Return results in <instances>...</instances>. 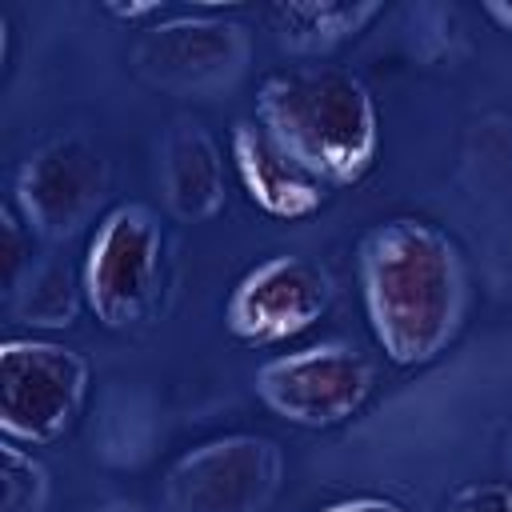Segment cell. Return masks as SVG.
<instances>
[{
    "label": "cell",
    "instance_id": "ba28073f",
    "mask_svg": "<svg viewBox=\"0 0 512 512\" xmlns=\"http://www.w3.org/2000/svg\"><path fill=\"white\" fill-rule=\"evenodd\" d=\"M332 300L328 272L308 256H268L240 276L224 304V324L244 344H276L312 328Z\"/></svg>",
    "mask_w": 512,
    "mask_h": 512
},
{
    "label": "cell",
    "instance_id": "7c38bea8",
    "mask_svg": "<svg viewBox=\"0 0 512 512\" xmlns=\"http://www.w3.org/2000/svg\"><path fill=\"white\" fill-rule=\"evenodd\" d=\"M372 16H380L376 0H280L268 8V24L280 48L296 56H320L356 36Z\"/></svg>",
    "mask_w": 512,
    "mask_h": 512
},
{
    "label": "cell",
    "instance_id": "d6986e66",
    "mask_svg": "<svg viewBox=\"0 0 512 512\" xmlns=\"http://www.w3.org/2000/svg\"><path fill=\"white\" fill-rule=\"evenodd\" d=\"M484 12H488L504 32H512V0H488Z\"/></svg>",
    "mask_w": 512,
    "mask_h": 512
},
{
    "label": "cell",
    "instance_id": "e0dca14e",
    "mask_svg": "<svg viewBox=\"0 0 512 512\" xmlns=\"http://www.w3.org/2000/svg\"><path fill=\"white\" fill-rule=\"evenodd\" d=\"M320 512H404L396 500H380V496H356V500H340V504H328Z\"/></svg>",
    "mask_w": 512,
    "mask_h": 512
},
{
    "label": "cell",
    "instance_id": "9c48e42d",
    "mask_svg": "<svg viewBox=\"0 0 512 512\" xmlns=\"http://www.w3.org/2000/svg\"><path fill=\"white\" fill-rule=\"evenodd\" d=\"M104 156L84 136H60L36 148L16 176V212L40 240H68L104 196Z\"/></svg>",
    "mask_w": 512,
    "mask_h": 512
},
{
    "label": "cell",
    "instance_id": "6da1fadb",
    "mask_svg": "<svg viewBox=\"0 0 512 512\" xmlns=\"http://www.w3.org/2000/svg\"><path fill=\"white\" fill-rule=\"evenodd\" d=\"M360 288L372 336L400 368L436 360L460 328L464 264L436 224L412 216L376 224L360 240Z\"/></svg>",
    "mask_w": 512,
    "mask_h": 512
},
{
    "label": "cell",
    "instance_id": "ac0fdd59",
    "mask_svg": "<svg viewBox=\"0 0 512 512\" xmlns=\"http://www.w3.org/2000/svg\"><path fill=\"white\" fill-rule=\"evenodd\" d=\"M108 12L116 20H128V24H140V20H152V16H164V4H108Z\"/></svg>",
    "mask_w": 512,
    "mask_h": 512
},
{
    "label": "cell",
    "instance_id": "9a60e30c",
    "mask_svg": "<svg viewBox=\"0 0 512 512\" xmlns=\"http://www.w3.org/2000/svg\"><path fill=\"white\" fill-rule=\"evenodd\" d=\"M28 224L20 220L16 204H4L0 208V280H4V292L12 296L24 280V260H28Z\"/></svg>",
    "mask_w": 512,
    "mask_h": 512
},
{
    "label": "cell",
    "instance_id": "5bb4252c",
    "mask_svg": "<svg viewBox=\"0 0 512 512\" xmlns=\"http://www.w3.org/2000/svg\"><path fill=\"white\" fill-rule=\"evenodd\" d=\"M0 488H4V512H40L48 500V472L16 440H4L0 444Z\"/></svg>",
    "mask_w": 512,
    "mask_h": 512
},
{
    "label": "cell",
    "instance_id": "2e32d148",
    "mask_svg": "<svg viewBox=\"0 0 512 512\" xmlns=\"http://www.w3.org/2000/svg\"><path fill=\"white\" fill-rule=\"evenodd\" d=\"M444 512H512V488L508 484H468L448 500Z\"/></svg>",
    "mask_w": 512,
    "mask_h": 512
},
{
    "label": "cell",
    "instance_id": "8992f818",
    "mask_svg": "<svg viewBox=\"0 0 512 512\" xmlns=\"http://www.w3.org/2000/svg\"><path fill=\"white\" fill-rule=\"evenodd\" d=\"M372 368L356 348L312 344L256 368V396L268 412L300 428H332L364 408Z\"/></svg>",
    "mask_w": 512,
    "mask_h": 512
},
{
    "label": "cell",
    "instance_id": "30bf717a",
    "mask_svg": "<svg viewBox=\"0 0 512 512\" xmlns=\"http://www.w3.org/2000/svg\"><path fill=\"white\" fill-rule=\"evenodd\" d=\"M232 160L244 180V192L268 216L300 220L328 200V184L312 176L300 160H292L256 120H240L232 128Z\"/></svg>",
    "mask_w": 512,
    "mask_h": 512
},
{
    "label": "cell",
    "instance_id": "277c9868",
    "mask_svg": "<svg viewBox=\"0 0 512 512\" xmlns=\"http://www.w3.org/2000/svg\"><path fill=\"white\" fill-rule=\"evenodd\" d=\"M88 364L52 340L0 344V428L16 444H52L84 404Z\"/></svg>",
    "mask_w": 512,
    "mask_h": 512
},
{
    "label": "cell",
    "instance_id": "7a4b0ae2",
    "mask_svg": "<svg viewBox=\"0 0 512 512\" xmlns=\"http://www.w3.org/2000/svg\"><path fill=\"white\" fill-rule=\"evenodd\" d=\"M256 124L328 188L356 184L376 156V104L340 68H284L256 88Z\"/></svg>",
    "mask_w": 512,
    "mask_h": 512
},
{
    "label": "cell",
    "instance_id": "8fae6325",
    "mask_svg": "<svg viewBox=\"0 0 512 512\" xmlns=\"http://www.w3.org/2000/svg\"><path fill=\"white\" fill-rule=\"evenodd\" d=\"M164 196L188 224L212 220L224 208V160L196 120H180L164 140Z\"/></svg>",
    "mask_w": 512,
    "mask_h": 512
},
{
    "label": "cell",
    "instance_id": "5b68a950",
    "mask_svg": "<svg viewBox=\"0 0 512 512\" xmlns=\"http://www.w3.org/2000/svg\"><path fill=\"white\" fill-rule=\"evenodd\" d=\"M284 480V456L264 436H220L184 452L164 476L168 512H264Z\"/></svg>",
    "mask_w": 512,
    "mask_h": 512
},
{
    "label": "cell",
    "instance_id": "4fadbf2b",
    "mask_svg": "<svg viewBox=\"0 0 512 512\" xmlns=\"http://www.w3.org/2000/svg\"><path fill=\"white\" fill-rule=\"evenodd\" d=\"M80 288H84V280H76L68 260H48L20 280V288L12 292V312L24 324L68 328L80 308Z\"/></svg>",
    "mask_w": 512,
    "mask_h": 512
},
{
    "label": "cell",
    "instance_id": "52a82bcc",
    "mask_svg": "<svg viewBox=\"0 0 512 512\" xmlns=\"http://www.w3.org/2000/svg\"><path fill=\"white\" fill-rule=\"evenodd\" d=\"M248 52L252 40L244 24L216 16H176L140 32L132 68L164 92L208 96L244 76Z\"/></svg>",
    "mask_w": 512,
    "mask_h": 512
},
{
    "label": "cell",
    "instance_id": "3957f363",
    "mask_svg": "<svg viewBox=\"0 0 512 512\" xmlns=\"http://www.w3.org/2000/svg\"><path fill=\"white\" fill-rule=\"evenodd\" d=\"M160 252L164 232L148 204H120L96 224L80 280L84 300L104 328H132L152 312L160 288Z\"/></svg>",
    "mask_w": 512,
    "mask_h": 512
}]
</instances>
